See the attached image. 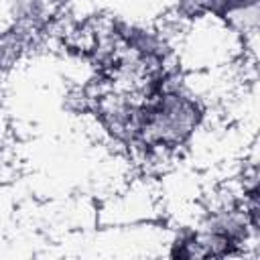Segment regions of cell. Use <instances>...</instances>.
Segmentation results:
<instances>
[{
  "label": "cell",
  "mask_w": 260,
  "mask_h": 260,
  "mask_svg": "<svg viewBox=\"0 0 260 260\" xmlns=\"http://www.w3.org/2000/svg\"><path fill=\"white\" fill-rule=\"evenodd\" d=\"M203 120L201 104L171 81L138 104L136 130L130 146L146 152L183 146Z\"/></svg>",
  "instance_id": "1"
}]
</instances>
